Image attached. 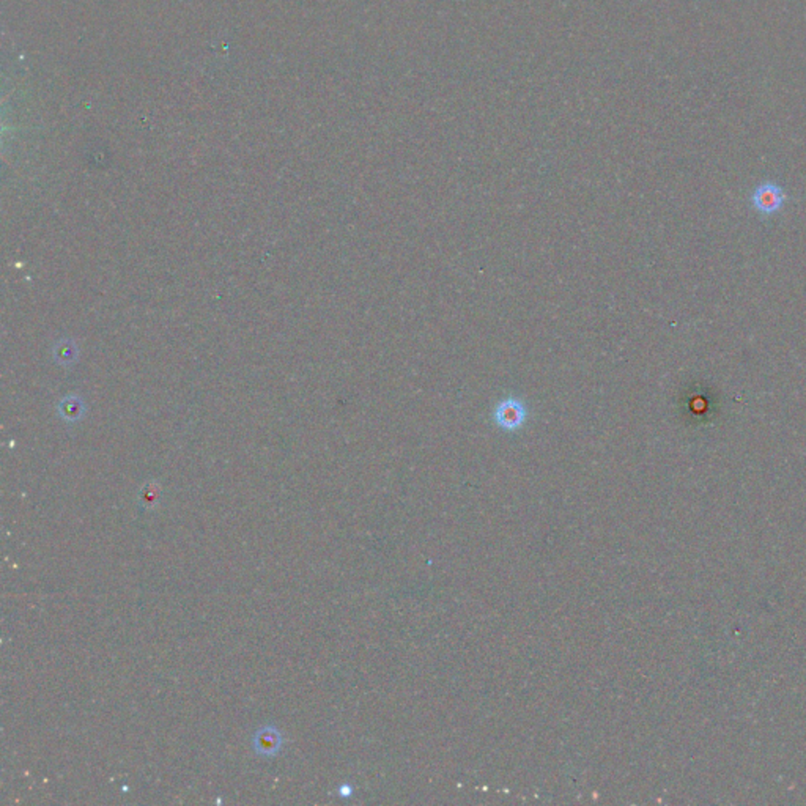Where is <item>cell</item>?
Wrapping results in <instances>:
<instances>
[{
	"instance_id": "obj_1",
	"label": "cell",
	"mask_w": 806,
	"mask_h": 806,
	"mask_svg": "<svg viewBox=\"0 0 806 806\" xmlns=\"http://www.w3.org/2000/svg\"><path fill=\"white\" fill-rule=\"evenodd\" d=\"M786 196L781 186L775 183L759 185L751 196V205L759 214L773 216L784 207Z\"/></svg>"
},
{
	"instance_id": "obj_2",
	"label": "cell",
	"mask_w": 806,
	"mask_h": 806,
	"mask_svg": "<svg viewBox=\"0 0 806 806\" xmlns=\"http://www.w3.org/2000/svg\"><path fill=\"white\" fill-rule=\"evenodd\" d=\"M528 411L520 400L506 399L502 400L495 410V420L501 429L517 430L526 420Z\"/></svg>"
},
{
	"instance_id": "obj_3",
	"label": "cell",
	"mask_w": 806,
	"mask_h": 806,
	"mask_svg": "<svg viewBox=\"0 0 806 806\" xmlns=\"http://www.w3.org/2000/svg\"><path fill=\"white\" fill-rule=\"evenodd\" d=\"M280 746V735L277 731H261L257 734L255 737V748L260 751L261 755H273L276 753Z\"/></svg>"
}]
</instances>
